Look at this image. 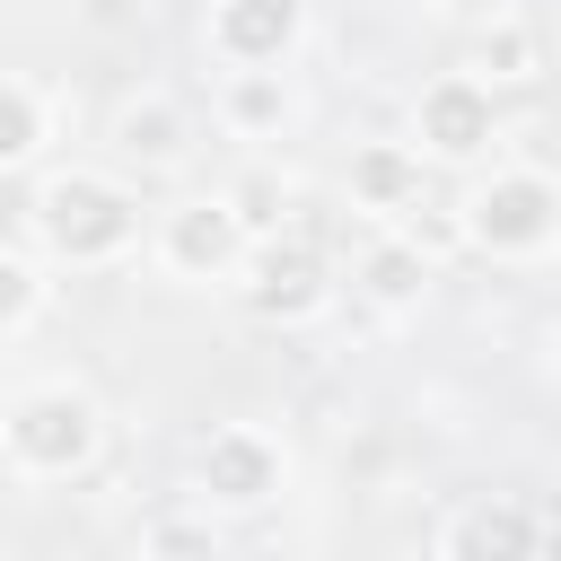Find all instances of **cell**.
Returning a JSON list of instances; mask_svg holds the SVG:
<instances>
[{
    "instance_id": "6da1fadb",
    "label": "cell",
    "mask_w": 561,
    "mask_h": 561,
    "mask_svg": "<svg viewBox=\"0 0 561 561\" xmlns=\"http://www.w3.org/2000/svg\"><path fill=\"white\" fill-rule=\"evenodd\" d=\"M26 228L44 245V263H70V272H105L140 245V193L105 167H53L35 193H26Z\"/></svg>"
},
{
    "instance_id": "7a4b0ae2",
    "label": "cell",
    "mask_w": 561,
    "mask_h": 561,
    "mask_svg": "<svg viewBox=\"0 0 561 561\" xmlns=\"http://www.w3.org/2000/svg\"><path fill=\"white\" fill-rule=\"evenodd\" d=\"M0 456H9L18 482H70V473H88V465L105 456V412H96V394L70 386V377H44V386L9 394V412H0Z\"/></svg>"
},
{
    "instance_id": "3957f363",
    "label": "cell",
    "mask_w": 561,
    "mask_h": 561,
    "mask_svg": "<svg viewBox=\"0 0 561 561\" xmlns=\"http://www.w3.org/2000/svg\"><path fill=\"white\" fill-rule=\"evenodd\" d=\"M456 237L491 263H543L561 254V175L543 167H491L456 202Z\"/></svg>"
},
{
    "instance_id": "277c9868",
    "label": "cell",
    "mask_w": 561,
    "mask_h": 561,
    "mask_svg": "<svg viewBox=\"0 0 561 561\" xmlns=\"http://www.w3.org/2000/svg\"><path fill=\"white\" fill-rule=\"evenodd\" d=\"M149 254H158V272L184 280V289H237V272H245V254H254V228L228 210V193H184V202L158 210Z\"/></svg>"
},
{
    "instance_id": "5b68a950",
    "label": "cell",
    "mask_w": 561,
    "mask_h": 561,
    "mask_svg": "<svg viewBox=\"0 0 561 561\" xmlns=\"http://www.w3.org/2000/svg\"><path fill=\"white\" fill-rule=\"evenodd\" d=\"M289 491V447L254 421H219L193 438V500L219 508V517H254Z\"/></svg>"
},
{
    "instance_id": "8992f818",
    "label": "cell",
    "mask_w": 561,
    "mask_h": 561,
    "mask_svg": "<svg viewBox=\"0 0 561 561\" xmlns=\"http://www.w3.org/2000/svg\"><path fill=\"white\" fill-rule=\"evenodd\" d=\"M237 298L263 316V324H280V333H298V324H316V316H333V298H342V280H333V263L307 245V237H289V228H272V237H254V254H245V272H237Z\"/></svg>"
},
{
    "instance_id": "52a82bcc",
    "label": "cell",
    "mask_w": 561,
    "mask_h": 561,
    "mask_svg": "<svg viewBox=\"0 0 561 561\" xmlns=\"http://www.w3.org/2000/svg\"><path fill=\"white\" fill-rule=\"evenodd\" d=\"M412 149L421 167H482L500 149V96L473 70H438L412 96Z\"/></svg>"
},
{
    "instance_id": "ba28073f",
    "label": "cell",
    "mask_w": 561,
    "mask_h": 561,
    "mask_svg": "<svg viewBox=\"0 0 561 561\" xmlns=\"http://www.w3.org/2000/svg\"><path fill=\"white\" fill-rule=\"evenodd\" d=\"M202 44L219 70H289V53L307 44V0H210Z\"/></svg>"
},
{
    "instance_id": "9c48e42d",
    "label": "cell",
    "mask_w": 561,
    "mask_h": 561,
    "mask_svg": "<svg viewBox=\"0 0 561 561\" xmlns=\"http://www.w3.org/2000/svg\"><path fill=\"white\" fill-rule=\"evenodd\" d=\"M438 561H543V517L526 500H508V491H482V500L447 508Z\"/></svg>"
},
{
    "instance_id": "30bf717a",
    "label": "cell",
    "mask_w": 561,
    "mask_h": 561,
    "mask_svg": "<svg viewBox=\"0 0 561 561\" xmlns=\"http://www.w3.org/2000/svg\"><path fill=\"white\" fill-rule=\"evenodd\" d=\"M430 280H438V254L412 237V228H377L351 263V289L377 307V316H421L430 307Z\"/></svg>"
},
{
    "instance_id": "8fae6325",
    "label": "cell",
    "mask_w": 561,
    "mask_h": 561,
    "mask_svg": "<svg viewBox=\"0 0 561 561\" xmlns=\"http://www.w3.org/2000/svg\"><path fill=\"white\" fill-rule=\"evenodd\" d=\"M105 140H114V167H131V175H175V167L193 158V123H184V105H175L167 88L123 96Z\"/></svg>"
},
{
    "instance_id": "7c38bea8",
    "label": "cell",
    "mask_w": 561,
    "mask_h": 561,
    "mask_svg": "<svg viewBox=\"0 0 561 561\" xmlns=\"http://www.w3.org/2000/svg\"><path fill=\"white\" fill-rule=\"evenodd\" d=\"M421 149L412 140H359L351 149V167H342V193H351V210H368L377 228H403V210H421Z\"/></svg>"
},
{
    "instance_id": "4fadbf2b",
    "label": "cell",
    "mask_w": 561,
    "mask_h": 561,
    "mask_svg": "<svg viewBox=\"0 0 561 561\" xmlns=\"http://www.w3.org/2000/svg\"><path fill=\"white\" fill-rule=\"evenodd\" d=\"M219 123H228V140H280L298 123L289 70H219Z\"/></svg>"
},
{
    "instance_id": "5bb4252c",
    "label": "cell",
    "mask_w": 561,
    "mask_h": 561,
    "mask_svg": "<svg viewBox=\"0 0 561 561\" xmlns=\"http://www.w3.org/2000/svg\"><path fill=\"white\" fill-rule=\"evenodd\" d=\"M44 140H53V105H44V88H35V79H0V175L26 167Z\"/></svg>"
},
{
    "instance_id": "9a60e30c",
    "label": "cell",
    "mask_w": 561,
    "mask_h": 561,
    "mask_svg": "<svg viewBox=\"0 0 561 561\" xmlns=\"http://www.w3.org/2000/svg\"><path fill=\"white\" fill-rule=\"evenodd\" d=\"M140 561H219V526L210 508H167L140 526Z\"/></svg>"
},
{
    "instance_id": "2e32d148",
    "label": "cell",
    "mask_w": 561,
    "mask_h": 561,
    "mask_svg": "<svg viewBox=\"0 0 561 561\" xmlns=\"http://www.w3.org/2000/svg\"><path fill=\"white\" fill-rule=\"evenodd\" d=\"M44 298H53V280H44V263H35V254H18V245H0V342H18V333H35V316H44Z\"/></svg>"
},
{
    "instance_id": "e0dca14e",
    "label": "cell",
    "mask_w": 561,
    "mask_h": 561,
    "mask_svg": "<svg viewBox=\"0 0 561 561\" xmlns=\"http://www.w3.org/2000/svg\"><path fill=\"white\" fill-rule=\"evenodd\" d=\"M482 88H500V79H535V35L517 26V18H491L482 35H473V61H465Z\"/></svg>"
},
{
    "instance_id": "ac0fdd59",
    "label": "cell",
    "mask_w": 561,
    "mask_h": 561,
    "mask_svg": "<svg viewBox=\"0 0 561 561\" xmlns=\"http://www.w3.org/2000/svg\"><path fill=\"white\" fill-rule=\"evenodd\" d=\"M228 210H237L254 237H272V228L289 219V193H280V175H272V167H245V175L228 184Z\"/></svg>"
},
{
    "instance_id": "d6986e66",
    "label": "cell",
    "mask_w": 561,
    "mask_h": 561,
    "mask_svg": "<svg viewBox=\"0 0 561 561\" xmlns=\"http://www.w3.org/2000/svg\"><path fill=\"white\" fill-rule=\"evenodd\" d=\"M438 18H456V26H491V18H517V0H430Z\"/></svg>"
},
{
    "instance_id": "ffe728a7",
    "label": "cell",
    "mask_w": 561,
    "mask_h": 561,
    "mask_svg": "<svg viewBox=\"0 0 561 561\" xmlns=\"http://www.w3.org/2000/svg\"><path fill=\"white\" fill-rule=\"evenodd\" d=\"M552 351H561V333H552Z\"/></svg>"
},
{
    "instance_id": "44dd1931",
    "label": "cell",
    "mask_w": 561,
    "mask_h": 561,
    "mask_svg": "<svg viewBox=\"0 0 561 561\" xmlns=\"http://www.w3.org/2000/svg\"><path fill=\"white\" fill-rule=\"evenodd\" d=\"M0 561H9V552H0Z\"/></svg>"
}]
</instances>
